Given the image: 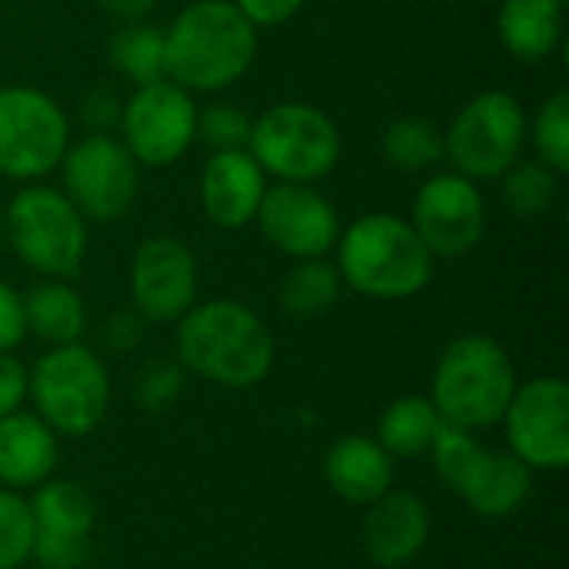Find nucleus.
<instances>
[{"mask_svg":"<svg viewBox=\"0 0 569 569\" xmlns=\"http://www.w3.org/2000/svg\"><path fill=\"white\" fill-rule=\"evenodd\" d=\"M260 30L233 0H193L163 30L167 80L187 93L233 87L257 57Z\"/></svg>","mask_w":569,"mask_h":569,"instance_id":"obj_1","label":"nucleus"},{"mask_svg":"<svg viewBox=\"0 0 569 569\" xmlns=\"http://www.w3.org/2000/svg\"><path fill=\"white\" fill-rule=\"evenodd\" d=\"M180 360L220 387H253L273 367V337L267 323L237 300L190 307L177 330Z\"/></svg>","mask_w":569,"mask_h":569,"instance_id":"obj_2","label":"nucleus"},{"mask_svg":"<svg viewBox=\"0 0 569 569\" xmlns=\"http://www.w3.org/2000/svg\"><path fill=\"white\" fill-rule=\"evenodd\" d=\"M433 253L407 217L367 213L337 237V270L347 287L373 300H407L433 277Z\"/></svg>","mask_w":569,"mask_h":569,"instance_id":"obj_3","label":"nucleus"},{"mask_svg":"<svg viewBox=\"0 0 569 569\" xmlns=\"http://www.w3.org/2000/svg\"><path fill=\"white\" fill-rule=\"evenodd\" d=\"M513 393V363L507 350L483 333H467L453 340L433 373V407L447 423L463 430L500 423Z\"/></svg>","mask_w":569,"mask_h":569,"instance_id":"obj_4","label":"nucleus"},{"mask_svg":"<svg viewBox=\"0 0 569 569\" xmlns=\"http://www.w3.org/2000/svg\"><path fill=\"white\" fill-rule=\"evenodd\" d=\"M3 243L37 273L70 280L87 257V220L60 187H20L3 210Z\"/></svg>","mask_w":569,"mask_h":569,"instance_id":"obj_5","label":"nucleus"},{"mask_svg":"<svg viewBox=\"0 0 569 569\" xmlns=\"http://www.w3.org/2000/svg\"><path fill=\"white\" fill-rule=\"evenodd\" d=\"M247 150L267 177L317 183L340 163L343 143L330 113L313 103L283 100L253 117Z\"/></svg>","mask_w":569,"mask_h":569,"instance_id":"obj_6","label":"nucleus"},{"mask_svg":"<svg viewBox=\"0 0 569 569\" xmlns=\"http://www.w3.org/2000/svg\"><path fill=\"white\" fill-rule=\"evenodd\" d=\"M527 113L510 90H483L443 130V160L473 183L500 180L523 153Z\"/></svg>","mask_w":569,"mask_h":569,"instance_id":"obj_7","label":"nucleus"},{"mask_svg":"<svg viewBox=\"0 0 569 569\" xmlns=\"http://www.w3.org/2000/svg\"><path fill=\"white\" fill-rule=\"evenodd\" d=\"M430 450L443 483L480 517H507L530 497V467L510 453L483 450L463 427L443 420Z\"/></svg>","mask_w":569,"mask_h":569,"instance_id":"obj_8","label":"nucleus"},{"mask_svg":"<svg viewBox=\"0 0 569 569\" xmlns=\"http://www.w3.org/2000/svg\"><path fill=\"white\" fill-rule=\"evenodd\" d=\"M70 147V120L63 107L27 83L0 87V173L37 183L60 167Z\"/></svg>","mask_w":569,"mask_h":569,"instance_id":"obj_9","label":"nucleus"},{"mask_svg":"<svg viewBox=\"0 0 569 569\" xmlns=\"http://www.w3.org/2000/svg\"><path fill=\"white\" fill-rule=\"evenodd\" d=\"M27 390L40 417L67 437L90 433L103 420L110 403L107 370L80 343H63L40 357L33 373L27 377Z\"/></svg>","mask_w":569,"mask_h":569,"instance_id":"obj_10","label":"nucleus"},{"mask_svg":"<svg viewBox=\"0 0 569 569\" xmlns=\"http://www.w3.org/2000/svg\"><path fill=\"white\" fill-rule=\"evenodd\" d=\"M60 190L83 220H120L137 200L140 167L113 133H87L60 160Z\"/></svg>","mask_w":569,"mask_h":569,"instance_id":"obj_11","label":"nucleus"},{"mask_svg":"<svg viewBox=\"0 0 569 569\" xmlns=\"http://www.w3.org/2000/svg\"><path fill=\"white\" fill-rule=\"evenodd\" d=\"M120 143L130 150L137 167L160 170L177 163L197 140V103L193 93L173 80L143 83L130 93L120 110Z\"/></svg>","mask_w":569,"mask_h":569,"instance_id":"obj_12","label":"nucleus"},{"mask_svg":"<svg viewBox=\"0 0 569 569\" xmlns=\"http://www.w3.org/2000/svg\"><path fill=\"white\" fill-rule=\"evenodd\" d=\"M410 227L433 257H463L487 233V200L480 183L457 170L433 173L413 197Z\"/></svg>","mask_w":569,"mask_h":569,"instance_id":"obj_13","label":"nucleus"},{"mask_svg":"<svg viewBox=\"0 0 569 569\" xmlns=\"http://www.w3.org/2000/svg\"><path fill=\"white\" fill-rule=\"evenodd\" d=\"M260 233L287 257H327L340 237L337 207L310 183H267L260 210H257Z\"/></svg>","mask_w":569,"mask_h":569,"instance_id":"obj_14","label":"nucleus"},{"mask_svg":"<svg viewBox=\"0 0 569 569\" xmlns=\"http://www.w3.org/2000/svg\"><path fill=\"white\" fill-rule=\"evenodd\" d=\"M200 270L193 250L170 237H147L130 263V297L143 320L170 323L197 303Z\"/></svg>","mask_w":569,"mask_h":569,"instance_id":"obj_15","label":"nucleus"},{"mask_svg":"<svg viewBox=\"0 0 569 569\" xmlns=\"http://www.w3.org/2000/svg\"><path fill=\"white\" fill-rule=\"evenodd\" d=\"M513 457L527 467L563 470L569 463V387L540 377L520 387L503 413Z\"/></svg>","mask_w":569,"mask_h":569,"instance_id":"obj_16","label":"nucleus"},{"mask_svg":"<svg viewBox=\"0 0 569 569\" xmlns=\"http://www.w3.org/2000/svg\"><path fill=\"white\" fill-rule=\"evenodd\" d=\"M33 520L30 557L47 569H73L87 557V533L93 527V500L80 483L57 480L27 503Z\"/></svg>","mask_w":569,"mask_h":569,"instance_id":"obj_17","label":"nucleus"},{"mask_svg":"<svg viewBox=\"0 0 569 569\" xmlns=\"http://www.w3.org/2000/svg\"><path fill=\"white\" fill-rule=\"evenodd\" d=\"M267 173L250 150H213L200 173V207L210 223L240 230L257 220Z\"/></svg>","mask_w":569,"mask_h":569,"instance_id":"obj_18","label":"nucleus"},{"mask_svg":"<svg viewBox=\"0 0 569 569\" xmlns=\"http://www.w3.org/2000/svg\"><path fill=\"white\" fill-rule=\"evenodd\" d=\"M430 537V513L413 493H383L363 520V547L373 563L400 567L413 560Z\"/></svg>","mask_w":569,"mask_h":569,"instance_id":"obj_19","label":"nucleus"},{"mask_svg":"<svg viewBox=\"0 0 569 569\" xmlns=\"http://www.w3.org/2000/svg\"><path fill=\"white\" fill-rule=\"evenodd\" d=\"M563 10L560 0H500V47L520 63H543L563 43Z\"/></svg>","mask_w":569,"mask_h":569,"instance_id":"obj_20","label":"nucleus"},{"mask_svg":"<svg viewBox=\"0 0 569 569\" xmlns=\"http://www.w3.org/2000/svg\"><path fill=\"white\" fill-rule=\"evenodd\" d=\"M327 483L350 503H373L390 490V453L370 437H343L327 450Z\"/></svg>","mask_w":569,"mask_h":569,"instance_id":"obj_21","label":"nucleus"},{"mask_svg":"<svg viewBox=\"0 0 569 569\" xmlns=\"http://www.w3.org/2000/svg\"><path fill=\"white\" fill-rule=\"evenodd\" d=\"M57 463V440L50 427L30 413L0 417V480L10 487H33L47 480Z\"/></svg>","mask_w":569,"mask_h":569,"instance_id":"obj_22","label":"nucleus"},{"mask_svg":"<svg viewBox=\"0 0 569 569\" xmlns=\"http://www.w3.org/2000/svg\"><path fill=\"white\" fill-rule=\"evenodd\" d=\"M23 320L27 333H37L40 340L63 347L77 343L87 327V310L80 293L67 280L47 277L43 283H33L23 297Z\"/></svg>","mask_w":569,"mask_h":569,"instance_id":"obj_23","label":"nucleus"},{"mask_svg":"<svg viewBox=\"0 0 569 569\" xmlns=\"http://www.w3.org/2000/svg\"><path fill=\"white\" fill-rule=\"evenodd\" d=\"M440 427H443V417L433 407V400H427V397H400L380 417L377 443L387 453H397V457H420L423 450L433 447Z\"/></svg>","mask_w":569,"mask_h":569,"instance_id":"obj_24","label":"nucleus"},{"mask_svg":"<svg viewBox=\"0 0 569 569\" xmlns=\"http://www.w3.org/2000/svg\"><path fill=\"white\" fill-rule=\"evenodd\" d=\"M340 287L343 277L337 263H330L327 257H303L287 270L280 283V303L293 317H317L337 303Z\"/></svg>","mask_w":569,"mask_h":569,"instance_id":"obj_25","label":"nucleus"},{"mask_svg":"<svg viewBox=\"0 0 569 569\" xmlns=\"http://www.w3.org/2000/svg\"><path fill=\"white\" fill-rule=\"evenodd\" d=\"M383 157L400 173H423L443 160V127L427 117H400L383 130Z\"/></svg>","mask_w":569,"mask_h":569,"instance_id":"obj_26","label":"nucleus"},{"mask_svg":"<svg viewBox=\"0 0 569 569\" xmlns=\"http://www.w3.org/2000/svg\"><path fill=\"white\" fill-rule=\"evenodd\" d=\"M110 63L117 73H123L133 87L167 80V63H163V30L153 23L133 20L120 27L110 37Z\"/></svg>","mask_w":569,"mask_h":569,"instance_id":"obj_27","label":"nucleus"},{"mask_svg":"<svg viewBox=\"0 0 569 569\" xmlns=\"http://www.w3.org/2000/svg\"><path fill=\"white\" fill-rule=\"evenodd\" d=\"M500 193H503V203L513 217H527V220L543 217L557 203L560 173L540 160H517L500 177Z\"/></svg>","mask_w":569,"mask_h":569,"instance_id":"obj_28","label":"nucleus"},{"mask_svg":"<svg viewBox=\"0 0 569 569\" xmlns=\"http://www.w3.org/2000/svg\"><path fill=\"white\" fill-rule=\"evenodd\" d=\"M527 140L537 150V160L557 170L560 177L569 173V93L557 90L543 100L533 123H527Z\"/></svg>","mask_w":569,"mask_h":569,"instance_id":"obj_29","label":"nucleus"},{"mask_svg":"<svg viewBox=\"0 0 569 569\" xmlns=\"http://www.w3.org/2000/svg\"><path fill=\"white\" fill-rule=\"evenodd\" d=\"M253 117L237 103H210L197 110V133L213 150H247Z\"/></svg>","mask_w":569,"mask_h":569,"instance_id":"obj_30","label":"nucleus"},{"mask_svg":"<svg viewBox=\"0 0 569 569\" xmlns=\"http://www.w3.org/2000/svg\"><path fill=\"white\" fill-rule=\"evenodd\" d=\"M33 520L20 497L0 490V569L20 567L30 557Z\"/></svg>","mask_w":569,"mask_h":569,"instance_id":"obj_31","label":"nucleus"},{"mask_svg":"<svg viewBox=\"0 0 569 569\" xmlns=\"http://www.w3.org/2000/svg\"><path fill=\"white\" fill-rule=\"evenodd\" d=\"M183 380L180 370L170 363H150L140 380H137V403L147 410H163L167 403H173V397L180 393Z\"/></svg>","mask_w":569,"mask_h":569,"instance_id":"obj_32","label":"nucleus"},{"mask_svg":"<svg viewBox=\"0 0 569 569\" xmlns=\"http://www.w3.org/2000/svg\"><path fill=\"white\" fill-rule=\"evenodd\" d=\"M120 97L107 87H97L90 93H83L80 100V120L87 127V133H113V127L120 123Z\"/></svg>","mask_w":569,"mask_h":569,"instance_id":"obj_33","label":"nucleus"},{"mask_svg":"<svg viewBox=\"0 0 569 569\" xmlns=\"http://www.w3.org/2000/svg\"><path fill=\"white\" fill-rule=\"evenodd\" d=\"M23 337H27L23 297L10 283L0 280V353H10Z\"/></svg>","mask_w":569,"mask_h":569,"instance_id":"obj_34","label":"nucleus"},{"mask_svg":"<svg viewBox=\"0 0 569 569\" xmlns=\"http://www.w3.org/2000/svg\"><path fill=\"white\" fill-rule=\"evenodd\" d=\"M240 7V13L260 30V27H280L290 17L300 13V7L307 0H233Z\"/></svg>","mask_w":569,"mask_h":569,"instance_id":"obj_35","label":"nucleus"},{"mask_svg":"<svg viewBox=\"0 0 569 569\" xmlns=\"http://www.w3.org/2000/svg\"><path fill=\"white\" fill-rule=\"evenodd\" d=\"M23 397H27V370L10 353H0V417L17 413Z\"/></svg>","mask_w":569,"mask_h":569,"instance_id":"obj_36","label":"nucleus"},{"mask_svg":"<svg viewBox=\"0 0 569 569\" xmlns=\"http://www.w3.org/2000/svg\"><path fill=\"white\" fill-rule=\"evenodd\" d=\"M103 13H110L113 20H123V23H133V20H143L157 0H93Z\"/></svg>","mask_w":569,"mask_h":569,"instance_id":"obj_37","label":"nucleus"},{"mask_svg":"<svg viewBox=\"0 0 569 569\" xmlns=\"http://www.w3.org/2000/svg\"><path fill=\"white\" fill-rule=\"evenodd\" d=\"M0 250H3V210H0Z\"/></svg>","mask_w":569,"mask_h":569,"instance_id":"obj_38","label":"nucleus"},{"mask_svg":"<svg viewBox=\"0 0 569 569\" xmlns=\"http://www.w3.org/2000/svg\"><path fill=\"white\" fill-rule=\"evenodd\" d=\"M483 3H490V0H483ZM497 3H500V0H497Z\"/></svg>","mask_w":569,"mask_h":569,"instance_id":"obj_39","label":"nucleus"},{"mask_svg":"<svg viewBox=\"0 0 569 569\" xmlns=\"http://www.w3.org/2000/svg\"><path fill=\"white\" fill-rule=\"evenodd\" d=\"M560 3H567V0H560Z\"/></svg>","mask_w":569,"mask_h":569,"instance_id":"obj_40","label":"nucleus"}]
</instances>
